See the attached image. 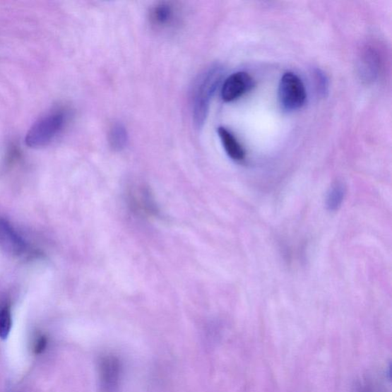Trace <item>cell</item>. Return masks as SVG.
Masks as SVG:
<instances>
[{
    "mask_svg": "<svg viewBox=\"0 0 392 392\" xmlns=\"http://www.w3.org/2000/svg\"><path fill=\"white\" fill-rule=\"evenodd\" d=\"M224 75L223 69L215 65L199 75L191 93V109L195 125L200 129L206 120L212 98L220 87Z\"/></svg>",
    "mask_w": 392,
    "mask_h": 392,
    "instance_id": "obj_1",
    "label": "cell"
},
{
    "mask_svg": "<svg viewBox=\"0 0 392 392\" xmlns=\"http://www.w3.org/2000/svg\"><path fill=\"white\" fill-rule=\"evenodd\" d=\"M67 120V113L61 109L45 114L27 133L25 144L31 148L45 147L65 129Z\"/></svg>",
    "mask_w": 392,
    "mask_h": 392,
    "instance_id": "obj_2",
    "label": "cell"
},
{
    "mask_svg": "<svg viewBox=\"0 0 392 392\" xmlns=\"http://www.w3.org/2000/svg\"><path fill=\"white\" fill-rule=\"evenodd\" d=\"M98 391L120 392L123 363L117 355L105 353L97 360Z\"/></svg>",
    "mask_w": 392,
    "mask_h": 392,
    "instance_id": "obj_3",
    "label": "cell"
},
{
    "mask_svg": "<svg viewBox=\"0 0 392 392\" xmlns=\"http://www.w3.org/2000/svg\"><path fill=\"white\" fill-rule=\"evenodd\" d=\"M279 102L286 112H294L305 104L307 93L302 79L292 72L285 73L281 78L279 90Z\"/></svg>",
    "mask_w": 392,
    "mask_h": 392,
    "instance_id": "obj_4",
    "label": "cell"
},
{
    "mask_svg": "<svg viewBox=\"0 0 392 392\" xmlns=\"http://www.w3.org/2000/svg\"><path fill=\"white\" fill-rule=\"evenodd\" d=\"M254 85L253 78L247 72L234 73L227 78L222 88V97L225 102H232L249 93Z\"/></svg>",
    "mask_w": 392,
    "mask_h": 392,
    "instance_id": "obj_5",
    "label": "cell"
},
{
    "mask_svg": "<svg viewBox=\"0 0 392 392\" xmlns=\"http://www.w3.org/2000/svg\"><path fill=\"white\" fill-rule=\"evenodd\" d=\"M0 249L12 256H20L26 249V243L10 222L0 217Z\"/></svg>",
    "mask_w": 392,
    "mask_h": 392,
    "instance_id": "obj_6",
    "label": "cell"
},
{
    "mask_svg": "<svg viewBox=\"0 0 392 392\" xmlns=\"http://www.w3.org/2000/svg\"><path fill=\"white\" fill-rule=\"evenodd\" d=\"M380 69V59L378 53L372 49L364 52L360 59V75L364 80H375Z\"/></svg>",
    "mask_w": 392,
    "mask_h": 392,
    "instance_id": "obj_7",
    "label": "cell"
},
{
    "mask_svg": "<svg viewBox=\"0 0 392 392\" xmlns=\"http://www.w3.org/2000/svg\"><path fill=\"white\" fill-rule=\"evenodd\" d=\"M218 133L227 156L234 161L243 160L245 152L234 135L222 126L218 129Z\"/></svg>",
    "mask_w": 392,
    "mask_h": 392,
    "instance_id": "obj_8",
    "label": "cell"
},
{
    "mask_svg": "<svg viewBox=\"0 0 392 392\" xmlns=\"http://www.w3.org/2000/svg\"><path fill=\"white\" fill-rule=\"evenodd\" d=\"M175 11L167 3H160L154 6L150 12V20L154 25L162 28L167 27L174 21Z\"/></svg>",
    "mask_w": 392,
    "mask_h": 392,
    "instance_id": "obj_9",
    "label": "cell"
},
{
    "mask_svg": "<svg viewBox=\"0 0 392 392\" xmlns=\"http://www.w3.org/2000/svg\"><path fill=\"white\" fill-rule=\"evenodd\" d=\"M108 141L114 150H124L129 141V132L124 125L121 123H114L109 131Z\"/></svg>",
    "mask_w": 392,
    "mask_h": 392,
    "instance_id": "obj_10",
    "label": "cell"
},
{
    "mask_svg": "<svg viewBox=\"0 0 392 392\" xmlns=\"http://www.w3.org/2000/svg\"><path fill=\"white\" fill-rule=\"evenodd\" d=\"M345 195V188L341 182H336L330 189L326 197V206L335 211L341 206Z\"/></svg>",
    "mask_w": 392,
    "mask_h": 392,
    "instance_id": "obj_11",
    "label": "cell"
},
{
    "mask_svg": "<svg viewBox=\"0 0 392 392\" xmlns=\"http://www.w3.org/2000/svg\"><path fill=\"white\" fill-rule=\"evenodd\" d=\"M13 319L11 309L5 307L0 309V338L5 340L12 329Z\"/></svg>",
    "mask_w": 392,
    "mask_h": 392,
    "instance_id": "obj_12",
    "label": "cell"
},
{
    "mask_svg": "<svg viewBox=\"0 0 392 392\" xmlns=\"http://www.w3.org/2000/svg\"><path fill=\"white\" fill-rule=\"evenodd\" d=\"M48 345V338L45 335H40L34 344V352L35 355L42 354L47 350Z\"/></svg>",
    "mask_w": 392,
    "mask_h": 392,
    "instance_id": "obj_13",
    "label": "cell"
},
{
    "mask_svg": "<svg viewBox=\"0 0 392 392\" xmlns=\"http://www.w3.org/2000/svg\"><path fill=\"white\" fill-rule=\"evenodd\" d=\"M316 79L317 81V87L321 93L325 95L327 93L328 82L326 76L321 71L317 70L316 72Z\"/></svg>",
    "mask_w": 392,
    "mask_h": 392,
    "instance_id": "obj_14",
    "label": "cell"
}]
</instances>
